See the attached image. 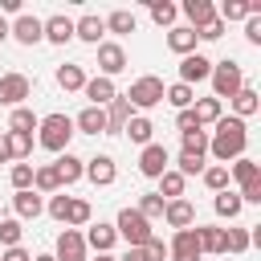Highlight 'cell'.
<instances>
[{
	"mask_svg": "<svg viewBox=\"0 0 261 261\" xmlns=\"http://www.w3.org/2000/svg\"><path fill=\"white\" fill-rule=\"evenodd\" d=\"M245 147H249V126L241 118H232V114H220L212 122V130H208V155L228 167L232 159L245 155Z\"/></svg>",
	"mask_w": 261,
	"mask_h": 261,
	"instance_id": "cell-1",
	"label": "cell"
},
{
	"mask_svg": "<svg viewBox=\"0 0 261 261\" xmlns=\"http://www.w3.org/2000/svg\"><path fill=\"white\" fill-rule=\"evenodd\" d=\"M69 139H73V118L61 114V110H53V114H45V118L37 122V143H41L49 155L69 151Z\"/></svg>",
	"mask_w": 261,
	"mask_h": 261,
	"instance_id": "cell-2",
	"label": "cell"
},
{
	"mask_svg": "<svg viewBox=\"0 0 261 261\" xmlns=\"http://www.w3.org/2000/svg\"><path fill=\"white\" fill-rule=\"evenodd\" d=\"M212 98L216 102H224V98H232L241 86H245V69H241V61H232V57H224V61H212Z\"/></svg>",
	"mask_w": 261,
	"mask_h": 261,
	"instance_id": "cell-3",
	"label": "cell"
},
{
	"mask_svg": "<svg viewBox=\"0 0 261 261\" xmlns=\"http://www.w3.org/2000/svg\"><path fill=\"white\" fill-rule=\"evenodd\" d=\"M122 98L130 102V110H135V114H147V110H155V106L163 102V82H159L155 73H143V77H135V82H130V90H126Z\"/></svg>",
	"mask_w": 261,
	"mask_h": 261,
	"instance_id": "cell-4",
	"label": "cell"
},
{
	"mask_svg": "<svg viewBox=\"0 0 261 261\" xmlns=\"http://www.w3.org/2000/svg\"><path fill=\"white\" fill-rule=\"evenodd\" d=\"M114 232H118V241H126V249H143V245L155 237L151 220H143L135 208H122V212L114 216Z\"/></svg>",
	"mask_w": 261,
	"mask_h": 261,
	"instance_id": "cell-5",
	"label": "cell"
},
{
	"mask_svg": "<svg viewBox=\"0 0 261 261\" xmlns=\"http://www.w3.org/2000/svg\"><path fill=\"white\" fill-rule=\"evenodd\" d=\"M24 98H33V82L24 77V73H0V106H8V110H16V106H24Z\"/></svg>",
	"mask_w": 261,
	"mask_h": 261,
	"instance_id": "cell-6",
	"label": "cell"
},
{
	"mask_svg": "<svg viewBox=\"0 0 261 261\" xmlns=\"http://www.w3.org/2000/svg\"><path fill=\"white\" fill-rule=\"evenodd\" d=\"M53 257H57V261H86L90 249H86L82 228H61L57 241H53Z\"/></svg>",
	"mask_w": 261,
	"mask_h": 261,
	"instance_id": "cell-7",
	"label": "cell"
},
{
	"mask_svg": "<svg viewBox=\"0 0 261 261\" xmlns=\"http://www.w3.org/2000/svg\"><path fill=\"white\" fill-rule=\"evenodd\" d=\"M200 241H196V224L192 228H175L171 245H167V261H200Z\"/></svg>",
	"mask_w": 261,
	"mask_h": 261,
	"instance_id": "cell-8",
	"label": "cell"
},
{
	"mask_svg": "<svg viewBox=\"0 0 261 261\" xmlns=\"http://www.w3.org/2000/svg\"><path fill=\"white\" fill-rule=\"evenodd\" d=\"M8 37H12L16 45H24V49L41 45V41H45V33H41V16H33V12H20V16L8 24Z\"/></svg>",
	"mask_w": 261,
	"mask_h": 261,
	"instance_id": "cell-9",
	"label": "cell"
},
{
	"mask_svg": "<svg viewBox=\"0 0 261 261\" xmlns=\"http://www.w3.org/2000/svg\"><path fill=\"white\" fill-rule=\"evenodd\" d=\"M122 69H126V49L118 41H102L98 45V77H110L114 82Z\"/></svg>",
	"mask_w": 261,
	"mask_h": 261,
	"instance_id": "cell-10",
	"label": "cell"
},
{
	"mask_svg": "<svg viewBox=\"0 0 261 261\" xmlns=\"http://www.w3.org/2000/svg\"><path fill=\"white\" fill-rule=\"evenodd\" d=\"M167 167H171V155H167V147H163V143H147V147L139 151V175L159 179Z\"/></svg>",
	"mask_w": 261,
	"mask_h": 261,
	"instance_id": "cell-11",
	"label": "cell"
},
{
	"mask_svg": "<svg viewBox=\"0 0 261 261\" xmlns=\"http://www.w3.org/2000/svg\"><path fill=\"white\" fill-rule=\"evenodd\" d=\"M212 77V57L208 53H188V57H179V82L184 86H196V82H208Z\"/></svg>",
	"mask_w": 261,
	"mask_h": 261,
	"instance_id": "cell-12",
	"label": "cell"
},
{
	"mask_svg": "<svg viewBox=\"0 0 261 261\" xmlns=\"http://www.w3.org/2000/svg\"><path fill=\"white\" fill-rule=\"evenodd\" d=\"M82 179H90L94 188H110V184L118 179V167H114V159H110V155H94V159H86Z\"/></svg>",
	"mask_w": 261,
	"mask_h": 261,
	"instance_id": "cell-13",
	"label": "cell"
},
{
	"mask_svg": "<svg viewBox=\"0 0 261 261\" xmlns=\"http://www.w3.org/2000/svg\"><path fill=\"white\" fill-rule=\"evenodd\" d=\"M261 12V0H224V4H216V20L228 29L232 20H249V16H257Z\"/></svg>",
	"mask_w": 261,
	"mask_h": 261,
	"instance_id": "cell-14",
	"label": "cell"
},
{
	"mask_svg": "<svg viewBox=\"0 0 261 261\" xmlns=\"http://www.w3.org/2000/svg\"><path fill=\"white\" fill-rule=\"evenodd\" d=\"M41 33H45V41H49V45H69V41H73V16L53 12V16H45V20H41Z\"/></svg>",
	"mask_w": 261,
	"mask_h": 261,
	"instance_id": "cell-15",
	"label": "cell"
},
{
	"mask_svg": "<svg viewBox=\"0 0 261 261\" xmlns=\"http://www.w3.org/2000/svg\"><path fill=\"white\" fill-rule=\"evenodd\" d=\"M82 94L90 98V106H98V110H106L114 98H118V86L110 82V77H86V86H82Z\"/></svg>",
	"mask_w": 261,
	"mask_h": 261,
	"instance_id": "cell-16",
	"label": "cell"
},
{
	"mask_svg": "<svg viewBox=\"0 0 261 261\" xmlns=\"http://www.w3.org/2000/svg\"><path fill=\"white\" fill-rule=\"evenodd\" d=\"M49 167L57 171V184H61V188H69V184H77V179H82V171H86V159H77L73 151H61V155H57Z\"/></svg>",
	"mask_w": 261,
	"mask_h": 261,
	"instance_id": "cell-17",
	"label": "cell"
},
{
	"mask_svg": "<svg viewBox=\"0 0 261 261\" xmlns=\"http://www.w3.org/2000/svg\"><path fill=\"white\" fill-rule=\"evenodd\" d=\"M163 224L167 228H192L196 224V204L192 200H167L163 204Z\"/></svg>",
	"mask_w": 261,
	"mask_h": 261,
	"instance_id": "cell-18",
	"label": "cell"
},
{
	"mask_svg": "<svg viewBox=\"0 0 261 261\" xmlns=\"http://www.w3.org/2000/svg\"><path fill=\"white\" fill-rule=\"evenodd\" d=\"M86 249H94V253H110L114 245H118V232H114V224H106V220H98V224H86Z\"/></svg>",
	"mask_w": 261,
	"mask_h": 261,
	"instance_id": "cell-19",
	"label": "cell"
},
{
	"mask_svg": "<svg viewBox=\"0 0 261 261\" xmlns=\"http://www.w3.org/2000/svg\"><path fill=\"white\" fill-rule=\"evenodd\" d=\"M102 37H106V24H102V16H94V12H86V16H77L73 20V41H86V45H102Z\"/></svg>",
	"mask_w": 261,
	"mask_h": 261,
	"instance_id": "cell-20",
	"label": "cell"
},
{
	"mask_svg": "<svg viewBox=\"0 0 261 261\" xmlns=\"http://www.w3.org/2000/svg\"><path fill=\"white\" fill-rule=\"evenodd\" d=\"M228 106H232V118H241V122H245V118H253V114L261 110V94H257V90L245 82V86H241V90L228 98Z\"/></svg>",
	"mask_w": 261,
	"mask_h": 261,
	"instance_id": "cell-21",
	"label": "cell"
},
{
	"mask_svg": "<svg viewBox=\"0 0 261 261\" xmlns=\"http://www.w3.org/2000/svg\"><path fill=\"white\" fill-rule=\"evenodd\" d=\"M12 212H16L20 224H24V220H37V216L45 212V196H37L33 188H29V192H12Z\"/></svg>",
	"mask_w": 261,
	"mask_h": 261,
	"instance_id": "cell-22",
	"label": "cell"
},
{
	"mask_svg": "<svg viewBox=\"0 0 261 261\" xmlns=\"http://www.w3.org/2000/svg\"><path fill=\"white\" fill-rule=\"evenodd\" d=\"M179 12H184V20H188V29H204L208 20H216V4H212V0H184Z\"/></svg>",
	"mask_w": 261,
	"mask_h": 261,
	"instance_id": "cell-23",
	"label": "cell"
},
{
	"mask_svg": "<svg viewBox=\"0 0 261 261\" xmlns=\"http://www.w3.org/2000/svg\"><path fill=\"white\" fill-rule=\"evenodd\" d=\"M73 135H106V110H98V106H86V110H77V118H73Z\"/></svg>",
	"mask_w": 261,
	"mask_h": 261,
	"instance_id": "cell-24",
	"label": "cell"
},
{
	"mask_svg": "<svg viewBox=\"0 0 261 261\" xmlns=\"http://www.w3.org/2000/svg\"><path fill=\"white\" fill-rule=\"evenodd\" d=\"M122 135H126V139H130V143L143 151L147 143H155V122H151L147 114H130V122L122 126Z\"/></svg>",
	"mask_w": 261,
	"mask_h": 261,
	"instance_id": "cell-25",
	"label": "cell"
},
{
	"mask_svg": "<svg viewBox=\"0 0 261 261\" xmlns=\"http://www.w3.org/2000/svg\"><path fill=\"white\" fill-rule=\"evenodd\" d=\"M196 29H188V24H175V29H167V49L175 53V57H188V53H196Z\"/></svg>",
	"mask_w": 261,
	"mask_h": 261,
	"instance_id": "cell-26",
	"label": "cell"
},
{
	"mask_svg": "<svg viewBox=\"0 0 261 261\" xmlns=\"http://www.w3.org/2000/svg\"><path fill=\"white\" fill-rule=\"evenodd\" d=\"M196 241H200V253L224 257V228L220 224H196Z\"/></svg>",
	"mask_w": 261,
	"mask_h": 261,
	"instance_id": "cell-27",
	"label": "cell"
},
{
	"mask_svg": "<svg viewBox=\"0 0 261 261\" xmlns=\"http://www.w3.org/2000/svg\"><path fill=\"white\" fill-rule=\"evenodd\" d=\"M130 114H135V110H130V102L118 94V98L106 106V135H122V126L130 122Z\"/></svg>",
	"mask_w": 261,
	"mask_h": 261,
	"instance_id": "cell-28",
	"label": "cell"
},
{
	"mask_svg": "<svg viewBox=\"0 0 261 261\" xmlns=\"http://www.w3.org/2000/svg\"><path fill=\"white\" fill-rule=\"evenodd\" d=\"M253 179H261V167H257V159L241 155V159H232V163H228V184L245 188V184H253Z\"/></svg>",
	"mask_w": 261,
	"mask_h": 261,
	"instance_id": "cell-29",
	"label": "cell"
},
{
	"mask_svg": "<svg viewBox=\"0 0 261 261\" xmlns=\"http://www.w3.org/2000/svg\"><path fill=\"white\" fill-rule=\"evenodd\" d=\"M57 86L65 90V94H82V86H86V69L82 65H73V61H65V65H57Z\"/></svg>",
	"mask_w": 261,
	"mask_h": 261,
	"instance_id": "cell-30",
	"label": "cell"
},
{
	"mask_svg": "<svg viewBox=\"0 0 261 261\" xmlns=\"http://www.w3.org/2000/svg\"><path fill=\"white\" fill-rule=\"evenodd\" d=\"M102 24H106V33H114V37H126V33L139 29V20H135L130 8H114L110 16H102Z\"/></svg>",
	"mask_w": 261,
	"mask_h": 261,
	"instance_id": "cell-31",
	"label": "cell"
},
{
	"mask_svg": "<svg viewBox=\"0 0 261 261\" xmlns=\"http://www.w3.org/2000/svg\"><path fill=\"white\" fill-rule=\"evenodd\" d=\"M192 114H196V122L208 130V126H212V122L224 114V102H216L212 94H208V98H196V102H192Z\"/></svg>",
	"mask_w": 261,
	"mask_h": 261,
	"instance_id": "cell-32",
	"label": "cell"
},
{
	"mask_svg": "<svg viewBox=\"0 0 261 261\" xmlns=\"http://www.w3.org/2000/svg\"><path fill=\"white\" fill-rule=\"evenodd\" d=\"M241 208H245V204H241V196H237L232 188H224V192H216V196H212V212H216V216H224V220H237V216H241Z\"/></svg>",
	"mask_w": 261,
	"mask_h": 261,
	"instance_id": "cell-33",
	"label": "cell"
},
{
	"mask_svg": "<svg viewBox=\"0 0 261 261\" xmlns=\"http://www.w3.org/2000/svg\"><path fill=\"white\" fill-rule=\"evenodd\" d=\"M37 122H41V114H33V106H16V110H8V130H16V135H33Z\"/></svg>",
	"mask_w": 261,
	"mask_h": 261,
	"instance_id": "cell-34",
	"label": "cell"
},
{
	"mask_svg": "<svg viewBox=\"0 0 261 261\" xmlns=\"http://www.w3.org/2000/svg\"><path fill=\"white\" fill-rule=\"evenodd\" d=\"M33 192H37V196H53V192H61L57 171H53L49 163H37V167H33Z\"/></svg>",
	"mask_w": 261,
	"mask_h": 261,
	"instance_id": "cell-35",
	"label": "cell"
},
{
	"mask_svg": "<svg viewBox=\"0 0 261 261\" xmlns=\"http://www.w3.org/2000/svg\"><path fill=\"white\" fill-rule=\"evenodd\" d=\"M147 12H151V20H155L159 29H175L179 4H171V0H151V4H147Z\"/></svg>",
	"mask_w": 261,
	"mask_h": 261,
	"instance_id": "cell-36",
	"label": "cell"
},
{
	"mask_svg": "<svg viewBox=\"0 0 261 261\" xmlns=\"http://www.w3.org/2000/svg\"><path fill=\"white\" fill-rule=\"evenodd\" d=\"M163 102H171L175 110H188V106L196 102V90L184 86V82H171V86H163Z\"/></svg>",
	"mask_w": 261,
	"mask_h": 261,
	"instance_id": "cell-37",
	"label": "cell"
},
{
	"mask_svg": "<svg viewBox=\"0 0 261 261\" xmlns=\"http://www.w3.org/2000/svg\"><path fill=\"white\" fill-rule=\"evenodd\" d=\"M4 143H8V155L12 163H24L33 155V135H16V130H4Z\"/></svg>",
	"mask_w": 261,
	"mask_h": 261,
	"instance_id": "cell-38",
	"label": "cell"
},
{
	"mask_svg": "<svg viewBox=\"0 0 261 261\" xmlns=\"http://www.w3.org/2000/svg\"><path fill=\"white\" fill-rule=\"evenodd\" d=\"M184 188H188V179H184L179 171L167 167V171L159 175V196H163V200H184Z\"/></svg>",
	"mask_w": 261,
	"mask_h": 261,
	"instance_id": "cell-39",
	"label": "cell"
},
{
	"mask_svg": "<svg viewBox=\"0 0 261 261\" xmlns=\"http://www.w3.org/2000/svg\"><path fill=\"white\" fill-rule=\"evenodd\" d=\"M163 204H167V200H163L159 192H143L139 204H135V212H139L143 220H163Z\"/></svg>",
	"mask_w": 261,
	"mask_h": 261,
	"instance_id": "cell-40",
	"label": "cell"
},
{
	"mask_svg": "<svg viewBox=\"0 0 261 261\" xmlns=\"http://www.w3.org/2000/svg\"><path fill=\"white\" fill-rule=\"evenodd\" d=\"M94 220V208H90V200H69V212H65V228H86Z\"/></svg>",
	"mask_w": 261,
	"mask_h": 261,
	"instance_id": "cell-41",
	"label": "cell"
},
{
	"mask_svg": "<svg viewBox=\"0 0 261 261\" xmlns=\"http://www.w3.org/2000/svg\"><path fill=\"white\" fill-rule=\"evenodd\" d=\"M200 179H204V188L216 196V192H224V188H228V167H224V163H208V167L200 171Z\"/></svg>",
	"mask_w": 261,
	"mask_h": 261,
	"instance_id": "cell-42",
	"label": "cell"
},
{
	"mask_svg": "<svg viewBox=\"0 0 261 261\" xmlns=\"http://www.w3.org/2000/svg\"><path fill=\"white\" fill-rule=\"evenodd\" d=\"M204 167H208V155H188V151H179V159H175L171 171H179V175L188 179V175H200Z\"/></svg>",
	"mask_w": 261,
	"mask_h": 261,
	"instance_id": "cell-43",
	"label": "cell"
},
{
	"mask_svg": "<svg viewBox=\"0 0 261 261\" xmlns=\"http://www.w3.org/2000/svg\"><path fill=\"white\" fill-rule=\"evenodd\" d=\"M20 237H24V224L16 216H0V245L12 249V245H20Z\"/></svg>",
	"mask_w": 261,
	"mask_h": 261,
	"instance_id": "cell-44",
	"label": "cell"
},
{
	"mask_svg": "<svg viewBox=\"0 0 261 261\" xmlns=\"http://www.w3.org/2000/svg\"><path fill=\"white\" fill-rule=\"evenodd\" d=\"M33 167H37V163H12V167H8L12 192H29V188H33Z\"/></svg>",
	"mask_w": 261,
	"mask_h": 261,
	"instance_id": "cell-45",
	"label": "cell"
},
{
	"mask_svg": "<svg viewBox=\"0 0 261 261\" xmlns=\"http://www.w3.org/2000/svg\"><path fill=\"white\" fill-rule=\"evenodd\" d=\"M179 143H184L188 155H208V130H184Z\"/></svg>",
	"mask_w": 261,
	"mask_h": 261,
	"instance_id": "cell-46",
	"label": "cell"
},
{
	"mask_svg": "<svg viewBox=\"0 0 261 261\" xmlns=\"http://www.w3.org/2000/svg\"><path fill=\"white\" fill-rule=\"evenodd\" d=\"M224 253H249V228H224Z\"/></svg>",
	"mask_w": 261,
	"mask_h": 261,
	"instance_id": "cell-47",
	"label": "cell"
},
{
	"mask_svg": "<svg viewBox=\"0 0 261 261\" xmlns=\"http://www.w3.org/2000/svg\"><path fill=\"white\" fill-rule=\"evenodd\" d=\"M69 200H73V196H65V192H53V196L45 200V212H49L53 220H61V224H65V212H69Z\"/></svg>",
	"mask_w": 261,
	"mask_h": 261,
	"instance_id": "cell-48",
	"label": "cell"
},
{
	"mask_svg": "<svg viewBox=\"0 0 261 261\" xmlns=\"http://www.w3.org/2000/svg\"><path fill=\"white\" fill-rule=\"evenodd\" d=\"M175 130L184 135V130H204L200 122H196V114H192V106L188 110H175Z\"/></svg>",
	"mask_w": 261,
	"mask_h": 261,
	"instance_id": "cell-49",
	"label": "cell"
},
{
	"mask_svg": "<svg viewBox=\"0 0 261 261\" xmlns=\"http://www.w3.org/2000/svg\"><path fill=\"white\" fill-rule=\"evenodd\" d=\"M143 257H147V261H167V245H163L159 237H151V241L143 245Z\"/></svg>",
	"mask_w": 261,
	"mask_h": 261,
	"instance_id": "cell-50",
	"label": "cell"
},
{
	"mask_svg": "<svg viewBox=\"0 0 261 261\" xmlns=\"http://www.w3.org/2000/svg\"><path fill=\"white\" fill-rule=\"evenodd\" d=\"M224 37V24L220 20H208L204 29H196V41H220Z\"/></svg>",
	"mask_w": 261,
	"mask_h": 261,
	"instance_id": "cell-51",
	"label": "cell"
},
{
	"mask_svg": "<svg viewBox=\"0 0 261 261\" xmlns=\"http://www.w3.org/2000/svg\"><path fill=\"white\" fill-rule=\"evenodd\" d=\"M245 41H249V45H261V12L245 20Z\"/></svg>",
	"mask_w": 261,
	"mask_h": 261,
	"instance_id": "cell-52",
	"label": "cell"
},
{
	"mask_svg": "<svg viewBox=\"0 0 261 261\" xmlns=\"http://www.w3.org/2000/svg\"><path fill=\"white\" fill-rule=\"evenodd\" d=\"M0 261H33V253H29L24 245H12V249H4V253H0Z\"/></svg>",
	"mask_w": 261,
	"mask_h": 261,
	"instance_id": "cell-53",
	"label": "cell"
},
{
	"mask_svg": "<svg viewBox=\"0 0 261 261\" xmlns=\"http://www.w3.org/2000/svg\"><path fill=\"white\" fill-rule=\"evenodd\" d=\"M0 8H4V12H12V16H20V0H0Z\"/></svg>",
	"mask_w": 261,
	"mask_h": 261,
	"instance_id": "cell-54",
	"label": "cell"
},
{
	"mask_svg": "<svg viewBox=\"0 0 261 261\" xmlns=\"http://www.w3.org/2000/svg\"><path fill=\"white\" fill-rule=\"evenodd\" d=\"M118 261H147V257H143V249H126Z\"/></svg>",
	"mask_w": 261,
	"mask_h": 261,
	"instance_id": "cell-55",
	"label": "cell"
},
{
	"mask_svg": "<svg viewBox=\"0 0 261 261\" xmlns=\"http://www.w3.org/2000/svg\"><path fill=\"white\" fill-rule=\"evenodd\" d=\"M0 163H12V155H8V143H4V130H0Z\"/></svg>",
	"mask_w": 261,
	"mask_h": 261,
	"instance_id": "cell-56",
	"label": "cell"
},
{
	"mask_svg": "<svg viewBox=\"0 0 261 261\" xmlns=\"http://www.w3.org/2000/svg\"><path fill=\"white\" fill-rule=\"evenodd\" d=\"M86 261H118L114 253H94V257H86Z\"/></svg>",
	"mask_w": 261,
	"mask_h": 261,
	"instance_id": "cell-57",
	"label": "cell"
},
{
	"mask_svg": "<svg viewBox=\"0 0 261 261\" xmlns=\"http://www.w3.org/2000/svg\"><path fill=\"white\" fill-rule=\"evenodd\" d=\"M4 41H8V20L0 16V45H4Z\"/></svg>",
	"mask_w": 261,
	"mask_h": 261,
	"instance_id": "cell-58",
	"label": "cell"
},
{
	"mask_svg": "<svg viewBox=\"0 0 261 261\" xmlns=\"http://www.w3.org/2000/svg\"><path fill=\"white\" fill-rule=\"evenodd\" d=\"M33 261H57V257H53V253H37Z\"/></svg>",
	"mask_w": 261,
	"mask_h": 261,
	"instance_id": "cell-59",
	"label": "cell"
},
{
	"mask_svg": "<svg viewBox=\"0 0 261 261\" xmlns=\"http://www.w3.org/2000/svg\"><path fill=\"white\" fill-rule=\"evenodd\" d=\"M0 216H4V212H0Z\"/></svg>",
	"mask_w": 261,
	"mask_h": 261,
	"instance_id": "cell-60",
	"label": "cell"
}]
</instances>
